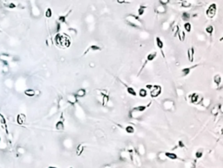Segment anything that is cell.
<instances>
[{
  "label": "cell",
  "instance_id": "obj_1",
  "mask_svg": "<svg viewBox=\"0 0 223 168\" xmlns=\"http://www.w3.org/2000/svg\"><path fill=\"white\" fill-rule=\"evenodd\" d=\"M125 20L129 26H132L134 28H141L143 26L141 20L134 14H128L125 17Z\"/></svg>",
  "mask_w": 223,
  "mask_h": 168
},
{
  "label": "cell",
  "instance_id": "obj_2",
  "mask_svg": "<svg viewBox=\"0 0 223 168\" xmlns=\"http://www.w3.org/2000/svg\"><path fill=\"white\" fill-rule=\"evenodd\" d=\"M151 104H152V102H150L149 103L146 104V105H139V106H137V107L133 108V109L129 112V116H130L131 118H133V119L134 118H137L139 115H141L143 112H145V110H146L148 107H150Z\"/></svg>",
  "mask_w": 223,
  "mask_h": 168
},
{
  "label": "cell",
  "instance_id": "obj_3",
  "mask_svg": "<svg viewBox=\"0 0 223 168\" xmlns=\"http://www.w3.org/2000/svg\"><path fill=\"white\" fill-rule=\"evenodd\" d=\"M216 11H217V5L216 4H211L208 7L206 11V14L209 19H213L215 18V14H216Z\"/></svg>",
  "mask_w": 223,
  "mask_h": 168
},
{
  "label": "cell",
  "instance_id": "obj_4",
  "mask_svg": "<svg viewBox=\"0 0 223 168\" xmlns=\"http://www.w3.org/2000/svg\"><path fill=\"white\" fill-rule=\"evenodd\" d=\"M189 98H190V101L192 103L194 104H201V101L203 99V96L201 95H199L197 93H193L189 95Z\"/></svg>",
  "mask_w": 223,
  "mask_h": 168
},
{
  "label": "cell",
  "instance_id": "obj_5",
  "mask_svg": "<svg viewBox=\"0 0 223 168\" xmlns=\"http://www.w3.org/2000/svg\"><path fill=\"white\" fill-rule=\"evenodd\" d=\"M161 91L162 88L160 85H153V88H152L151 92H150V95H151L152 98H156L161 94Z\"/></svg>",
  "mask_w": 223,
  "mask_h": 168
},
{
  "label": "cell",
  "instance_id": "obj_6",
  "mask_svg": "<svg viewBox=\"0 0 223 168\" xmlns=\"http://www.w3.org/2000/svg\"><path fill=\"white\" fill-rule=\"evenodd\" d=\"M132 151H122L120 152V159L122 161H132Z\"/></svg>",
  "mask_w": 223,
  "mask_h": 168
},
{
  "label": "cell",
  "instance_id": "obj_7",
  "mask_svg": "<svg viewBox=\"0 0 223 168\" xmlns=\"http://www.w3.org/2000/svg\"><path fill=\"white\" fill-rule=\"evenodd\" d=\"M156 57H157V52H152V53H150V54H147V56H146V61H145V63H144V64H143V66L141 67L140 70H139V73H140V72L142 71L143 68H144L145 67H146V65L147 64V63L149 62V61H153V60H154Z\"/></svg>",
  "mask_w": 223,
  "mask_h": 168
},
{
  "label": "cell",
  "instance_id": "obj_8",
  "mask_svg": "<svg viewBox=\"0 0 223 168\" xmlns=\"http://www.w3.org/2000/svg\"><path fill=\"white\" fill-rule=\"evenodd\" d=\"M70 45H71L70 39H69L65 34L61 35V39H60V46L65 47H70Z\"/></svg>",
  "mask_w": 223,
  "mask_h": 168
},
{
  "label": "cell",
  "instance_id": "obj_9",
  "mask_svg": "<svg viewBox=\"0 0 223 168\" xmlns=\"http://www.w3.org/2000/svg\"><path fill=\"white\" fill-rule=\"evenodd\" d=\"M135 151L139 157H143L146 155V147H145V145L143 144H139Z\"/></svg>",
  "mask_w": 223,
  "mask_h": 168
},
{
  "label": "cell",
  "instance_id": "obj_10",
  "mask_svg": "<svg viewBox=\"0 0 223 168\" xmlns=\"http://www.w3.org/2000/svg\"><path fill=\"white\" fill-rule=\"evenodd\" d=\"M199 66V64H196V65H194V66L192 67H188V68H182L181 69V76L182 77H186L187 76V75L190 74V72L192 71L194 68H197V67Z\"/></svg>",
  "mask_w": 223,
  "mask_h": 168
},
{
  "label": "cell",
  "instance_id": "obj_11",
  "mask_svg": "<svg viewBox=\"0 0 223 168\" xmlns=\"http://www.w3.org/2000/svg\"><path fill=\"white\" fill-rule=\"evenodd\" d=\"M66 101L68 102V103H70L71 105H75L78 102V98L76 96L75 94H70V95H67L66 96Z\"/></svg>",
  "mask_w": 223,
  "mask_h": 168
},
{
  "label": "cell",
  "instance_id": "obj_12",
  "mask_svg": "<svg viewBox=\"0 0 223 168\" xmlns=\"http://www.w3.org/2000/svg\"><path fill=\"white\" fill-rule=\"evenodd\" d=\"M155 41H156L157 47H158V48L160 50V52H161V54H162V56H163V58H165V54H164V52H163V48H164V42L162 41V40L160 38V37H156V38H155Z\"/></svg>",
  "mask_w": 223,
  "mask_h": 168
},
{
  "label": "cell",
  "instance_id": "obj_13",
  "mask_svg": "<svg viewBox=\"0 0 223 168\" xmlns=\"http://www.w3.org/2000/svg\"><path fill=\"white\" fill-rule=\"evenodd\" d=\"M173 106H174V102L172 100H168L167 99V100H165L163 102V108L166 110H172Z\"/></svg>",
  "mask_w": 223,
  "mask_h": 168
},
{
  "label": "cell",
  "instance_id": "obj_14",
  "mask_svg": "<svg viewBox=\"0 0 223 168\" xmlns=\"http://www.w3.org/2000/svg\"><path fill=\"white\" fill-rule=\"evenodd\" d=\"M100 95H101V97H102V105H103L104 107H106V106H107V103H108L109 101H110L109 95L107 93H104V92H101Z\"/></svg>",
  "mask_w": 223,
  "mask_h": 168
},
{
  "label": "cell",
  "instance_id": "obj_15",
  "mask_svg": "<svg viewBox=\"0 0 223 168\" xmlns=\"http://www.w3.org/2000/svg\"><path fill=\"white\" fill-rule=\"evenodd\" d=\"M211 102H212V100L209 98V97H203L202 101H201V105L202 106L203 108L208 109V108L211 105Z\"/></svg>",
  "mask_w": 223,
  "mask_h": 168
},
{
  "label": "cell",
  "instance_id": "obj_16",
  "mask_svg": "<svg viewBox=\"0 0 223 168\" xmlns=\"http://www.w3.org/2000/svg\"><path fill=\"white\" fill-rule=\"evenodd\" d=\"M194 47H190V48L187 49V58H188V61L190 62H194Z\"/></svg>",
  "mask_w": 223,
  "mask_h": 168
},
{
  "label": "cell",
  "instance_id": "obj_17",
  "mask_svg": "<svg viewBox=\"0 0 223 168\" xmlns=\"http://www.w3.org/2000/svg\"><path fill=\"white\" fill-rule=\"evenodd\" d=\"M25 119H26L25 115H24V114H18L17 116V124H19V125L24 124V122H25Z\"/></svg>",
  "mask_w": 223,
  "mask_h": 168
},
{
  "label": "cell",
  "instance_id": "obj_18",
  "mask_svg": "<svg viewBox=\"0 0 223 168\" xmlns=\"http://www.w3.org/2000/svg\"><path fill=\"white\" fill-rule=\"evenodd\" d=\"M166 12H167V7H166V5H160L157 6L156 12L158 14H164V13H166Z\"/></svg>",
  "mask_w": 223,
  "mask_h": 168
},
{
  "label": "cell",
  "instance_id": "obj_19",
  "mask_svg": "<svg viewBox=\"0 0 223 168\" xmlns=\"http://www.w3.org/2000/svg\"><path fill=\"white\" fill-rule=\"evenodd\" d=\"M55 128L57 130H63L65 129V124H64V120L60 119L59 121H58L55 124Z\"/></svg>",
  "mask_w": 223,
  "mask_h": 168
},
{
  "label": "cell",
  "instance_id": "obj_20",
  "mask_svg": "<svg viewBox=\"0 0 223 168\" xmlns=\"http://www.w3.org/2000/svg\"><path fill=\"white\" fill-rule=\"evenodd\" d=\"M123 84L125 86V88H126V90H127V93H128L129 95H132V96H136V95H137V93H136L135 89H134L133 88H132V87L127 86V85H126V84H125V83H123Z\"/></svg>",
  "mask_w": 223,
  "mask_h": 168
},
{
  "label": "cell",
  "instance_id": "obj_21",
  "mask_svg": "<svg viewBox=\"0 0 223 168\" xmlns=\"http://www.w3.org/2000/svg\"><path fill=\"white\" fill-rule=\"evenodd\" d=\"M100 50H101V47H99V46H97V45H93V46H91V47H88V49L84 53V54H86L87 53H89L90 51H100Z\"/></svg>",
  "mask_w": 223,
  "mask_h": 168
},
{
  "label": "cell",
  "instance_id": "obj_22",
  "mask_svg": "<svg viewBox=\"0 0 223 168\" xmlns=\"http://www.w3.org/2000/svg\"><path fill=\"white\" fill-rule=\"evenodd\" d=\"M165 154H166V156H167V158H169V159H172V160L178 159V156H177V154H175V153H173V152H170V151H166Z\"/></svg>",
  "mask_w": 223,
  "mask_h": 168
},
{
  "label": "cell",
  "instance_id": "obj_23",
  "mask_svg": "<svg viewBox=\"0 0 223 168\" xmlns=\"http://www.w3.org/2000/svg\"><path fill=\"white\" fill-rule=\"evenodd\" d=\"M76 96L77 97H79V98H82V97L86 96V90L85 89V88H80V89H79L77 91V93L75 94Z\"/></svg>",
  "mask_w": 223,
  "mask_h": 168
},
{
  "label": "cell",
  "instance_id": "obj_24",
  "mask_svg": "<svg viewBox=\"0 0 223 168\" xmlns=\"http://www.w3.org/2000/svg\"><path fill=\"white\" fill-rule=\"evenodd\" d=\"M220 113V108H219V104L217 105H215L213 107V109H211V114L215 116H217Z\"/></svg>",
  "mask_w": 223,
  "mask_h": 168
},
{
  "label": "cell",
  "instance_id": "obj_25",
  "mask_svg": "<svg viewBox=\"0 0 223 168\" xmlns=\"http://www.w3.org/2000/svg\"><path fill=\"white\" fill-rule=\"evenodd\" d=\"M214 82L216 86H220V84L222 83V76L221 75H215L214 76Z\"/></svg>",
  "mask_w": 223,
  "mask_h": 168
},
{
  "label": "cell",
  "instance_id": "obj_26",
  "mask_svg": "<svg viewBox=\"0 0 223 168\" xmlns=\"http://www.w3.org/2000/svg\"><path fill=\"white\" fill-rule=\"evenodd\" d=\"M24 95L26 96H29V97H33L35 95V90L34 89H31V88H28V89L24 90Z\"/></svg>",
  "mask_w": 223,
  "mask_h": 168
},
{
  "label": "cell",
  "instance_id": "obj_27",
  "mask_svg": "<svg viewBox=\"0 0 223 168\" xmlns=\"http://www.w3.org/2000/svg\"><path fill=\"white\" fill-rule=\"evenodd\" d=\"M125 130L128 134H133L135 132V129H134V127L132 125H127V126H125Z\"/></svg>",
  "mask_w": 223,
  "mask_h": 168
},
{
  "label": "cell",
  "instance_id": "obj_28",
  "mask_svg": "<svg viewBox=\"0 0 223 168\" xmlns=\"http://www.w3.org/2000/svg\"><path fill=\"white\" fill-rule=\"evenodd\" d=\"M70 12H71V11L67 14H65V15H60L59 17H58V22L63 23V24H65V23H66V18L68 17V15H69Z\"/></svg>",
  "mask_w": 223,
  "mask_h": 168
},
{
  "label": "cell",
  "instance_id": "obj_29",
  "mask_svg": "<svg viewBox=\"0 0 223 168\" xmlns=\"http://www.w3.org/2000/svg\"><path fill=\"white\" fill-rule=\"evenodd\" d=\"M203 153H204V150H203V148H200V149H198L195 152V158H197V159L198 158H202Z\"/></svg>",
  "mask_w": 223,
  "mask_h": 168
},
{
  "label": "cell",
  "instance_id": "obj_30",
  "mask_svg": "<svg viewBox=\"0 0 223 168\" xmlns=\"http://www.w3.org/2000/svg\"><path fill=\"white\" fill-rule=\"evenodd\" d=\"M84 149H85V146L83 144H79L77 147V150H76V154L78 156H80L83 151H84Z\"/></svg>",
  "mask_w": 223,
  "mask_h": 168
},
{
  "label": "cell",
  "instance_id": "obj_31",
  "mask_svg": "<svg viewBox=\"0 0 223 168\" xmlns=\"http://www.w3.org/2000/svg\"><path fill=\"white\" fill-rule=\"evenodd\" d=\"M190 18H191V15H190L189 12H183V13H182L181 19H182V20L183 21H187V22H188V20L190 19Z\"/></svg>",
  "mask_w": 223,
  "mask_h": 168
},
{
  "label": "cell",
  "instance_id": "obj_32",
  "mask_svg": "<svg viewBox=\"0 0 223 168\" xmlns=\"http://www.w3.org/2000/svg\"><path fill=\"white\" fill-rule=\"evenodd\" d=\"M178 37H179V40H180V41H184L186 39V33H185V31H179L178 33Z\"/></svg>",
  "mask_w": 223,
  "mask_h": 168
},
{
  "label": "cell",
  "instance_id": "obj_33",
  "mask_svg": "<svg viewBox=\"0 0 223 168\" xmlns=\"http://www.w3.org/2000/svg\"><path fill=\"white\" fill-rule=\"evenodd\" d=\"M146 9V6L145 5H140L138 9V15L139 16H142L143 14L145 13V10Z\"/></svg>",
  "mask_w": 223,
  "mask_h": 168
},
{
  "label": "cell",
  "instance_id": "obj_34",
  "mask_svg": "<svg viewBox=\"0 0 223 168\" xmlns=\"http://www.w3.org/2000/svg\"><path fill=\"white\" fill-rule=\"evenodd\" d=\"M139 95L140 97L145 98V97H146V95H147V91H146V88H140L139 91Z\"/></svg>",
  "mask_w": 223,
  "mask_h": 168
},
{
  "label": "cell",
  "instance_id": "obj_35",
  "mask_svg": "<svg viewBox=\"0 0 223 168\" xmlns=\"http://www.w3.org/2000/svg\"><path fill=\"white\" fill-rule=\"evenodd\" d=\"M184 29H185V31H187V33H190V32L192 31V25H191L189 22H186L185 24H184Z\"/></svg>",
  "mask_w": 223,
  "mask_h": 168
},
{
  "label": "cell",
  "instance_id": "obj_36",
  "mask_svg": "<svg viewBox=\"0 0 223 168\" xmlns=\"http://www.w3.org/2000/svg\"><path fill=\"white\" fill-rule=\"evenodd\" d=\"M206 33H208V34H209L210 36L213 34V33H214V26H212V25H209V26H207V27H206Z\"/></svg>",
  "mask_w": 223,
  "mask_h": 168
},
{
  "label": "cell",
  "instance_id": "obj_37",
  "mask_svg": "<svg viewBox=\"0 0 223 168\" xmlns=\"http://www.w3.org/2000/svg\"><path fill=\"white\" fill-rule=\"evenodd\" d=\"M45 18H47V19H50V18L52 17V11L51 8H47L46 11H45Z\"/></svg>",
  "mask_w": 223,
  "mask_h": 168
},
{
  "label": "cell",
  "instance_id": "obj_38",
  "mask_svg": "<svg viewBox=\"0 0 223 168\" xmlns=\"http://www.w3.org/2000/svg\"><path fill=\"white\" fill-rule=\"evenodd\" d=\"M158 158L160 160V161H166L167 159V156H166L165 152H160L158 154Z\"/></svg>",
  "mask_w": 223,
  "mask_h": 168
},
{
  "label": "cell",
  "instance_id": "obj_39",
  "mask_svg": "<svg viewBox=\"0 0 223 168\" xmlns=\"http://www.w3.org/2000/svg\"><path fill=\"white\" fill-rule=\"evenodd\" d=\"M191 5H192V4L187 0H183L181 2V6L184 7V8H189V7H191Z\"/></svg>",
  "mask_w": 223,
  "mask_h": 168
},
{
  "label": "cell",
  "instance_id": "obj_40",
  "mask_svg": "<svg viewBox=\"0 0 223 168\" xmlns=\"http://www.w3.org/2000/svg\"><path fill=\"white\" fill-rule=\"evenodd\" d=\"M60 39H61V35L59 33H57L55 37H54V42L57 45H60Z\"/></svg>",
  "mask_w": 223,
  "mask_h": 168
},
{
  "label": "cell",
  "instance_id": "obj_41",
  "mask_svg": "<svg viewBox=\"0 0 223 168\" xmlns=\"http://www.w3.org/2000/svg\"><path fill=\"white\" fill-rule=\"evenodd\" d=\"M2 71H3V74H6V73H8L9 72V67H8L7 62H3V68H2Z\"/></svg>",
  "mask_w": 223,
  "mask_h": 168
},
{
  "label": "cell",
  "instance_id": "obj_42",
  "mask_svg": "<svg viewBox=\"0 0 223 168\" xmlns=\"http://www.w3.org/2000/svg\"><path fill=\"white\" fill-rule=\"evenodd\" d=\"M10 59V56L8 55V54H2L1 56H0V60L1 61H3V62H7V61Z\"/></svg>",
  "mask_w": 223,
  "mask_h": 168
},
{
  "label": "cell",
  "instance_id": "obj_43",
  "mask_svg": "<svg viewBox=\"0 0 223 168\" xmlns=\"http://www.w3.org/2000/svg\"><path fill=\"white\" fill-rule=\"evenodd\" d=\"M0 123L3 124L4 127H6V120H5V118L3 117V116L2 114H0Z\"/></svg>",
  "mask_w": 223,
  "mask_h": 168
},
{
  "label": "cell",
  "instance_id": "obj_44",
  "mask_svg": "<svg viewBox=\"0 0 223 168\" xmlns=\"http://www.w3.org/2000/svg\"><path fill=\"white\" fill-rule=\"evenodd\" d=\"M184 93H185V92H184V90L181 89V88H178V89H177V95H178L179 96H182V95H184Z\"/></svg>",
  "mask_w": 223,
  "mask_h": 168
},
{
  "label": "cell",
  "instance_id": "obj_45",
  "mask_svg": "<svg viewBox=\"0 0 223 168\" xmlns=\"http://www.w3.org/2000/svg\"><path fill=\"white\" fill-rule=\"evenodd\" d=\"M178 147H180V148H184V147H186L185 144H184V143L182 142V140H179V141H178Z\"/></svg>",
  "mask_w": 223,
  "mask_h": 168
},
{
  "label": "cell",
  "instance_id": "obj_46",
  "mask_svg": "<svg viewBox=\"0 0 223 168\" xmlns=\"http://www.w3.org/2000/svg\"><path fill=\"white\" fill-rule=\"evenodd\" d=\"M160 3V5H167L168 3L170 2V0H159Z\"/></svg>",
  "mask_w": 223,
  "mask_h": 168
},
{
  "label": "cell",
  "instance_id": "obj_47",
  "mask_svg": "<svg viewBox=\"0 0 223 168\" xmlns=\"http://www.w3.org/2000/svg\"><path fill=\"white\" fill-rule=\"evenodd\" d=\"M97 131L100 132V134H99V135H97V136H98V137H103V136H104V132L102 131V130H97ZM96 134H98V133H97V132H96Z\"/></svg>",
  "mask_w": 223,
  "mask_h": 168
},
{
  "label": "cell",
  "instance_id": "obj_48",
  "mask_svg": "<svg viewBox=\"0 0 223 168\" xmlns=\"http://www.w3.org/2000/svg\"><path fill=\"white\" fill-rule=\"evenodd\" d=\"M6 6H8L9 8L12 9V8H15V7H16V5H14V4H12V3H11V4H9V5H7Z\"/></svg>",
  "mask_w": 223,
  "mask_h": 168
},
{
  "label": "cell",
  "instance_id": "obj_49",
  "mask_svg": "<svg viewBox=\"0 0 223 168\" xmlns=\"http://www.w3.org/2000/svg\"><path fill=\"white\" fill-rule=\"evenodd\" d=\"M117 2H118V4H125V3H129L128 1H126V0H117Z\"/></svg>",
  "mask_w": 223,
  "mask_h": 168
},
{
  "label": "cell",
  "instance_id": "obj_50",
  "mask_svg": "<svg viewBox=\"0 0 223 168\" xmlns=\"http://www.w3.org/2000/svg\"><path fill=\"white\" fill-rule=\"evenodd\" d=\"M146 88H148V89H150L151 90L152 88H153V84H146Z\"/></svg>",
  "mask_w": 223,
  "mask_h": 168
},
{
  "label": "cell",
  "instance_id": "obj_51",
  "mask_svg": "<svg viewBox=\"0 0 223 168\" xmlns=\"http://www.w3.org/2000/svg\"><path fill=\"white\" fill-rule=\"evenodd\" d=\"M219 108H220V112L223 114V105L222 104H219Z\"/></svg>",
  "mask_w": 223,
  "mask_h": 168
},
{
  "label": "cell",
  "instance_id": "obj_52",
  "mask_svg": "<svg viewBox=\"0 0 223 168\" xmlns=\"http://www.w3.org/2000/svg\"><path fill=\"white\" fill-rule=\"evenodd\" d=\"M220 41H221V42H223V36H222V37H221V38H220Z\"/></svg>",
  "mask_w": 223,
  "mask_h": 168
},
{
  "label": "cell",
  "instance_id": "obj_53",
  "mask_svg": "<svg viewBox=\"0 0 223 168\" xmlns=\"http://www.w3.org/2000/svg\"><path fill=\"white\" fill-rule=\"evenodd\" d=\"M221 134H222V135H223V127L222 129H221Z\"/></svg>",
  "mask_w": 223,
  "mask_h": 168
},
{
  "label": "cell",
  "instance_id": "obj_54",
  "mask_svg": "<svg viewBox=\"0 0 223 168\" xmlns=\"http://www.w3.org/2000/svg\"><path fill=\"white\" fill-rule=\"evenodd\" d=\"M48 168H58V167H56V166H49Z\"/></svg>",
  "mask_w": 223,
  "mask_h": 168
},
{
  "label": "cell",
  "instance_id": "obj_55",
  "mask_svg": "<svg viewBox=\"0 0 223 168\" xmlns=\"http://www.w3.org/2000/svg\"><path fill=\"white\" fill-rule=\"evenodd\" d=\"M104 168H111V166H109V165H107V166H105Z\"/></svg>",
  "mask_w": 223,
  "mask_h": 168
},
{
  "label": "cell",
  "instance_id": "obj_56",
  "mask_svg": "<svg viewBox=\"0 0 223 168\" xmlns=\"http://www.w3.org/2000/svg\"><path fill=\"white\" fill-rule=\"evenodd\" d=\"M0 143H1V137H0Z\"/></svg>",
  "mask_w": 223,
  "mask_h": 168
},
{
  "label": "cell",
  "instance_id": "obj_57",
  "mask_svg": "<svg viewBox=\"0 0 223 168\" xmlns=\"http://www.w3.org/2000/svg\"><path fill=\"white\" fill-rule=\"evenodd\" d=\"M70 168H72V167H70Z\"/></svg>",
  "mask_w": 223,
  "mask_h": 168
},
{
  "label": "cell",
  "instance_id": "obj_58",
  "mask_svg": "<svg viewBox=\"0 0 223 168\" xmlns=\"http://www.w3.org/2000/svg\"><path fill=\"white\" fill-rule=\"evenodd\" d=\"M0 125H1V123H0Z\"/></svg>",
  "mask_w": 223,
  "mask_h": 168
}]
</instances>
